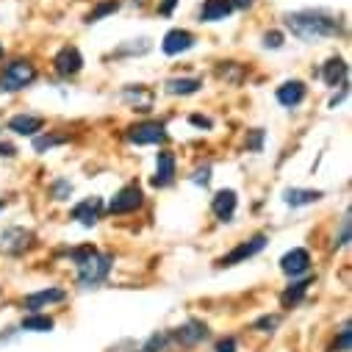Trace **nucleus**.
Wrapping results in <instances>:
<instances>
[{"label": "nucleus", "instance_id": "3", "mask_svg": "<svg viewBox=\"0 0 352 352\" xmlns=\"http://www.w3.org/2000/svg\"><path fill=\"white\" fill-rule=\"evenodd\" d=\"M36 80V67L28 58H14L0 72V92H23Z\"/></svg>", "mask_w": 352, "mask_h": 352}, {"label": "nucleus", "instance_id": "30", "mask_svg": "<svg viewBox=\"0 0 352 352\" xmlns=\"http://www.w3.org/2000/svg\"><path fill=\"white\" fill-rule=\"evenodd\" d=\"M283 42H286L283 31H267L263 34V47L267 50H278V47H283Z\"/></svg>", "mask_w": 352, "mask_h": 352}, {"label": "nucleus", "instance_id": "10", "mask_svg": "<svg viewBox=\"0 0 352 352\" xmlns=\"http://www.w3.org/2000/svg\"><path fill=\"white\" fill-rule=\"evenodd\" d=\"M175 169H178V161H175V153L172 150H161L155 155V175L150 178V184L155 189H166L175 184Z\"/></svg>", "mask_w": 352, "mask_h": 352}, {"label": "nucleus", "instance_id": "13", "mask_svg": "<svg viewBox=\"0 0 352 352\" xmlns=\"http://www.w3.org/2000/svg\"><path fill=\"white\" fill-rule=\"evenodd\" d=\"M64 300H67V292L64 289H39V292H34V294H28L23 300V308L28 314H39L42 308H50V305L64 302Z\"/></svg>", "mask_w": 352, "mask_h": 352}, {"label": "nucleus", "instance_id": "18", "mask_svg": "<svg viewBox=\"0 0 352 352\" xmlns=\"http://www.w3.org/2000/svg\"><path fill=\"white\" fill-rule=\"evenodd\" d=\"M346 61L341 58V56H333V58H327L324 64H322V80L327 83V86H344L346 83Z\"/></svg>", "mask_w": 352, "mask_h": 352}, {"label": "nucleus", "instance_id": "7", "mask_svg": "<svg viewBox=\"0 0 352 352\" xmlns=\"http://www.w3.org/2000/svg\"><path fill=\"white\" fill-rule=\"evenodd\" d=\"M208 336H211L208 324H206V322H197V319H189V322L181 324L178 330H169L172 344H178V346H197V344H203Z\"/></svg>", "mask_w": 352, "mask_h": 352}, {"label": "nucleus", "instance_id": "38", "mask_svg": "<svg viewBox=\"0 0 352 352\" xmlns=\"http://www.w3.org/2000/svg\"><path fill=\"white\" fill-rule=\"evenodd\" d=\"M228 3H230L233 9H241V12H247V9H252V3H255V0H228Z\"/></svg>", "mask_w": 352, "mask_h": 352}, {"label": "nucleus", "instance_id": "28", "mask_svg": "<svg viewBox=\"0 0 352 352\" xmlns=\"http://www.w3.org/2000/svg\"><path fill=\"white\" fill-rule=\"evenodd\" d=\"M217 75L225 78V80H230V83H239L241 75H244V67H239L236 61H222L219 69H217Z\"/></svg>", "mask_w": 352, "mask_h": 352}, {"label": "nucleus", "instance_id": "1", "mask_svg": "<svg viewBox=\"0 0 352 352\" xmlns=\"http://www.w3.org/2000/svg\"><path fill=\"white\" fill-rule=\"evenodd\" d=\"M286 28L292 31V36H297L300 42H319V39H333L341 34V23L319 9H302V12H292L283 17Z\"/></svg>", "mask_w": 352, "mask_h": 352}, {"label": "nucleus", "instance_id": "19", "mask_svg": "<svg viewBox=\"0 0 352 352\" xmlns=\"http://www.w3.org/2000/svg\"><path fill=\"white\" fill-rule=\"evenodd\" d=\"M324 197V192L319 189H286L283 192V203L292 208H302V206H314Z\"/></svg>", "mask_w": 352, "mask_h": 352}, {"label": "nucleus", "instance_id": "20", "mask_svg": "<svg viewBox=\"0 0 352 352\" xmlns=\"http://www.w3.org/2000/svg\"><path fill=\"white\" fill-rule=\"evenodd\" d=\"M233 12V6L228 0H206L203 9H200V23H219V20H228Z\"/></svg>", "mask_w": 352, "mask_h": 352}, {"label": "nucleus", "instance_id": "14", "mask_svg": "<svg viewBox=\"0 0 352 352\" xmlns=\"http://www.w3.org/2000/svg\"><path fill=\"white\" fill-rule=\"evenodd\" d=\"M308 95V86L302 80H283L278 89H275V98L283 109H297Z\"/></svg>", "mask_w": 352, "mask_h": 352}, {"label": "nucleus", "instance_id": "34", "mask_svg": "<svg viewBox=\"0 0 352 352\" xmlns=\"http://www.w3.org/2000/svg\"><path fill=\"white\" fill-rule=\"evenodd\" d=\"M236 349H239V344H236V338H233V336L219 338V341H217V346H214V352H236Z\"/></svg>", "mask_w": 352, "mask_h": 352}, {"label": "nucleus", "instance_id": "6", "mask_svg": "<svg viewBox=\"0 0 352 352\" xmlns=\"http://www.w3.org/2000/svg\"><path fill=\"white\" fill-rule=\"evenodd\" d=\"M142 203H144L142 186H139V184H128V186H122V189L111 197L109 214H114V217H120V214H133L136 208H142Z\"/></svg>", "mask_w": 352, "mask_h": 352}, {"label": "nucleus", "instance_id": "2", "mask_svg": "<svg viewBox=\"0 0 352 352\" xmlns=\"http://www.w3.org/2000/svg\"><path fill=\"white\" fill-rule=\"evenodd\" d=\"M69 258H72V263L78 267V286L80 289H92V286L106 283L109 275H111V270H114V255L100 252L92 244H83V247L72 250Z\"/></svg>", "mask_w": 352, "mask_h": 352}, {"label": "nucleus", "instance_id": "25", "mask_svg": "<svg viewBox=\"0 0 352 352\" xmlns=\"http://www.w3.org/2000/svg\"><path fill=\"white\" fill-rule=\"evenodd\" d=\"M64 142H69L67 133H45V136H34V150H36V153H47V150H53V147H58V144H64Z\"/></svg>", "mask_w": 352, "mask_h": 352}, {"label": "nucleus", "instance_id": "15", "mask_svg": "<svg viewBox=\"0 0 352 352\" xmlns=\"http://www.w3.org/2000/svg\"><path fill=\"white\" fill-rule=\"evenodd\" d=\"M100 214H103V200L100 197H86V200H80L75 208H72V219L75 222H80L83 228H92V225H98L100 222Z\"/></svg>", "mask_w": 352, "mask_h": 352}, {"label": "nucleus", "instance_id": "17", "mask_svg": "<svg viewBox=\"0 0 352 352\" xmlns=\"http://www.w3.org/2000/svg\"><path fill=\"white\" fill-rule=\"evenodd\" d=\"M6 128L17 136H39V131L45 128V120L36 114H14Z\"/></svg>", "mask_w": 352, "mask_h": 352}, {"label": "nucleus", "instance_id": "8", "mask_svg": "<svg viewBox=\"0 0 352 352\" xmlns=\"http://www.w3.org/2000/svg\"><path fill=\"white\" fill-rule=\"evenodd\" d=\"M53 69H56V75H61V78H75V75L83 69V56H80V50H78L75 45H64V47L53 56Z\"/></svg>", "mask_w": 352, "mask_h": 352}, {"label": "nucleus", "instance_id": "4", "mask_svg": "<svg viewBox=\"0 0 352 352\" xmlns=\"http://www.w3.org/2000/svg\"><path fill=\"white\" fill-rule=\"evenodd\" d=\"M267 241H270V236H267V233H255V236H250V239L239 241L230 252H225V255L217 261V267H219V270H230V267H236V263H244V261L255 258L263 247H267Z\"/></svg>", "mask_w": 352, "mask_h": 352}, {"label": "nucleus", "instance_id": "32", "mask_svg": "<svg viewBox=\"0 0 352 352\" xmlns=\"http://www.w3.org/2000/svg\"><path fill=\"white\" fill-rule=\"evenodd\" d=\"M189 181L197 184V186H208V184H211V166H208V164H206V166H197V169L192 172Z\"/></svg>", "mask_w": 352, "mask_h": 352}, {"label": "nucleus", "instance_id": "11", "mask_svg": "<svg viewBox=\"0 0 352 352\" xmlns=\"http://www.w3.org/2000/svg\"><path fill=\"white\" fill-rule=\"evenodd\" d=\"M308 270H311V252L305 247H294L280 258V272L289 278L308 275Z\"/></svg>", "mask_w": 352, "mask_h": 352}, {"label": "nucleus", "instance_id": "33", "mask_svg": "<svg viewBox=\"0 0 352 352\" xmlns=\"http://www.w3.org/2000/svg\"><path fill=\"white\" fill-rule=\"evenodd\" d=\"M261 147H263V131H261V128H255V131L247 136V150L261 153Z\"/></svg>", "mask_w": 352, "mask_h": 352}, {"label": "nucleus", "instance_id": "16", "mask_svg": "<svg viewBox=\"0 0 352 352\" xmlns=\"http://www.w3.org/2000/svg\"><path fill=\"white\" fill-rule=\"evenodd\" d=\"M236 206H239V197H236L233 189H222V192H217L214 200H211V211L217 214L219 222H230L233 214H236Z\"/></svg>", "mask_w": 352, "mask_h": 352}, {"label": "nucleus", "instance_id": "9", "mask_svg": "<svg viewBox=\"0 0 352 352\" xmlns=\"http://www.w3.org/2000/svg\"><path fill=\"white\" fill-rule=\"evenodd\" d=\"M34 244V233L25 228H6L0 233V252L3 255H23Z\"/></svg>", "mask_w": 352, "mask_h": 352}, {"label": "nucleus", "instance_id": "12", "mask_svg": "<svg viewBox=\"0 0 352 352\" xmlns=\"http://www.w3.org/2000/svg\"><path fill=\"white\" fill-rule=\"evenodd\" d=\"M195 42H197V39H195L192 31H186V28H172V31H166V36H164V42H161V50H164L166 56H181V53L192 50Z\"/></svg>", "mask_w": 352, "mask_h": 352}, {"label": "nucleus", "instance_id": "23", "mask_svg": "<svg viewBox=\"0 0 352 352\" xmlns=\"http://www.w3.org/2000/svg\"><path fill=\"white\" fill-rule=\"evenodd\" d=\"M53 316H47V314H28L25 319H23V330H31V333H50L53 330Z\"/></svg>", "mask_w": 352, "mask_h": 352}, {"label": "nucleus", "instance_id": "22", "mask_svg": "<svg viewBox=\"0 0 352 352\" xmlns=\"http://www.w3.org/2000/svg\"><path fill=\"white\" fill-rule=\"evenodd\" d=\"M314 286V278H305V280H297V283H292L283 294H280V302H283V308H294L305 294H308V289Z\"/></svg>", "mask_w": 352, "mask_h": 352}, {"label": "nucleus", "instance_id": "37", "mask_svg": "<svg viewBox=\"0 0 352 352\" xmlns=\"http://www.w3.org/2000/svg\"><path fill=\"white\" fill-rule=\"evenodd\" d=\"M175 3H178V0H164V3L158 6V14L169 17V14H172V9H175Z\"/></svg>", "mask_w": 352, "mask_h": 352}, {"label": "nucleus", "instance_id": "35", "mask_svg": "<svg viewBox=\"0 0 352 352\" xmlns=\"http://www.w3.org/2000/svg\"><path fill=\"white\" fill-rule=\"evenodd\" d=\"M346 244H349V217L341 219V236H338L336 247H346Z\"/></svg>", "mask_w": 352, "mask_h": 352}, {"label": "nucleus", "instance_id": "5", "mask_svg": "<svg viewBox=\"0 0 352 352\" xmlns=\"http://www.w3.org/2000/svg\"><path fill=\"white\" fill-rule=\"evenodd\" d=\"M128 142L131 144H161L166 142V125L158 120H144L128 128Z\"/></svg>", "mask_w": 352, "mask_h": 352}, {"label": "nucleus", "instance_id": "26", "mask_svg": "<svg viewBox=\"0 0 352 352\" xmlns=\"http://www.w3.org/2000/svg\"><path fill=\"white\" fill-rule=\"evenodd\" d=\"M169 346H172L169 333H153V336L144 341L142 352H169Z\"/></svg>", "mask_w": 352, "mask_h": 352}, {"label": "nucleus", "instance_id": "24", "mask_svg": "<svg viewBox=\"0 0 352 352\" xmlns=\"http://www.w3.org/2000/svg\"><path fill=\"white\" fill-rule=\"evenodd\" d=\"M117 9H120V0H100V3H98V6H95L89 14H86V20H83V23H86V25L100 23V20H106L109 14H114Z\"/></svg>", "mask_w": 352, "mask_h": 352}, {"label": "nucleus", "instance_id": "39", "mask_svg": "<svg viewBox=\"0 0 352 352\" xmlns=\"http://www.w3.org/2000/svg\"><path fill=\"white\" fill-rule=\"evenodd\" d=\"M0 155H3V158H14V155H17V150H14L12 144H6V142H3V144H0Z\"/></svg>", "mask_w": 352, "mask_h": 352}, {"label": "nucleus", "instance_id": "40", "mask_svg": "<svg viewBox=\"0 0 352 352\" xmlns=\"http://www.w3.org/2000/svg\"><path fill=\"white\" fill-rule=\"evenodd\" d=\"M3 56H6V47H3V42H0V61H3Z\"/></svg>", "mask_w": 352, "mask_h": 352}, {"label": "nucleus", "instance_id": "27", "mask_svg": "<svg viewBox=\"0 0 352 352\" xmlns=\"http://www.w3.org/2000/svg\"><path fill=\"white\" fill-rule=\"evenodd\" d=\"M349 349H352V327H349V322H344L341 330H338V338L330 346V352H349Z\"/></svg>", "mask_w": 352, "mask_h": 352}, {"label": "nucleus", "instance_id": "36", "mask_svg": "<svg viewBox=\"0 0 352 352\" xmlns=\"http://www.w3.org/2000/svg\"><path fill=\"white\" fill-rule=\"evenodd\" d=\"M189 122H192L195 128H206V131H208V128L214 125V122H211L208 117H200V114H192V117H189Z\"/></svg>", "mask_w": 352, "mask_h": 352}, {"label": "nucleus", "instance_id": "21", "mask_svg": "<svg viewBox=\"0 0 352 352\" xmlns=\"http://www.w3.org/2000/svg\"><path fill=\"white\" fill-rule=\"evenodd\" d=\"M164 86H166V95L186 98V95H195V92L203 89V80L200 78H169Z\"/></svg>", "mask_w": 352, "mask_h": 352}, {"label": "nucleus", "instance_id": "41", "mask_svg": "<svg viewBox=\"0 0 352 352\" xmlns=\"http://www.w3.org/2000/svg\"><path fill=\"white\" fill-rule=\"evenodd\" d=\"M3 206H6V203H3V200H0V211H3Z\"/></svg>", "mask_w": 352, "mask_h": 352}, {"label": "nucleus", "instance_id": "31", "mask_svg": "<svg viewBox=\"0 0 352 352\" xmlns=\"http://www.w3.org/2000/svg\"><path fill=\"white\" fill-rule=\"evenodd\" d=\"M278 324H280V316H278V314H272V316H261L252 327H255V330H261V333H272Z\"/></svg>", "mask_w": 352, "mask_h": 352}, {"label": "nucleus", "instance_id": "29", "mask_svg": "<svg viewBox=\"0 0 352 352\" xmlns=\"http://www.w3.org/2000/svg\"><path fill=\"white\" fill-rule=\"evenodd\" d=\"M50 195H53V200H69V195H72V184L69 181H56L53 186H50Z\"/></svg>", "mask_w": 352, "mask_h": 352}]
</instances>
